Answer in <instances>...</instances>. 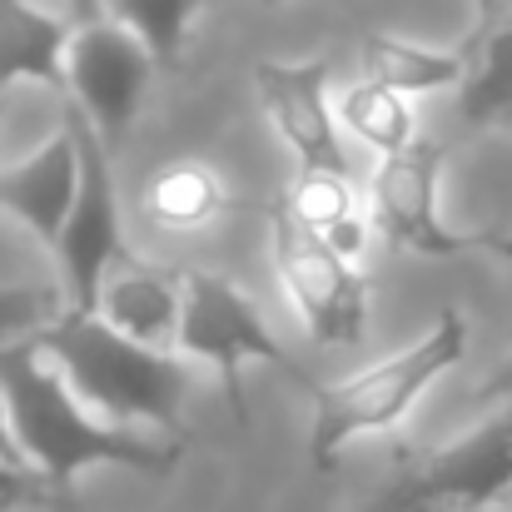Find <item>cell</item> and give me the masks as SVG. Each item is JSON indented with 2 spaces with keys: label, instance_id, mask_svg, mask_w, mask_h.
<instances>
[{
  "label": "cell",
  "instance_id": "1",
  "mask_svg": "<svg viewBox=\"0 0 512 512\" xmlns=\"http://www.w3.org/2000/svg\"><path fill=\"white\" fill-rule=\"evenodd\" d=\"M0 393L15 423V438L25 448V463L45 483V498L55 512H70V483L80 468H135L150 478H170L179 463V443L135 438L120 423H105L70 383L65 373L30 343L0 348Z\"/></svg>",
  "mask_w": 512,
  "mask_h": 512
},
{
  "label": "cell",
  "instance_id": "2",
  "mask_svg": "<svg viewBox=\"0 0 512 512\" xmlns=\"http://www.w3.org/2000/svg\"><path fill=\"white\" fill-rule=\"evenodd\" d=\"M35 348L105 423H155L179 433L189 373L170 348H150L120 334L105 314H85L70 304L35 329Z\"/></svg>",
  "mask_w": 512,
  "mask_h": 512
},
{
  "label": "cell",
  "instance_id": "3",
  "mask_svg": "<svg viewBox=\"0 0 512 512\" xmlns=\"http://www.w3.org/2000/svg\"><path fill=\"white\" fill-rule=\"evenodd\" d=\"M463 353H468V319L458 309H443L423 339H413L408 348L348 373L329 388H314V428H309L314 468L329 473L353 438L398 428L413 413V403L443 373H453L463 363Z\"/></svg>",
  "mask_w": 512,
  "mask_h": 512
},
{
  "label": "cell",
  "instance_id": "4",
  "mask_svg": "<svg viewBox=\"0 0 512 512\" xmlns=\"http://www.w3.org/2000/svg\"><path fill=\"white\" fill-rule=\"evenodd\" d=\"M174 348L204 368L219 373L224 403L234 423H249V403H244V363H274L284 373H294L304 388H319L284 348L269 334V324L259 319V309L249 304V294L239 284H229L224 274L209 269H184V319H179V339Z\"/></svg>",
  "mask_w": 512,
  "mask_h": 512
},
{
  "label": "cell",
  "instance_id": "5",
  "mask_svg": "<svg viewBox=\"0 0 512 512\" xmlns=\"http://www.w3.org/2000/svg\"><path fill=\"white\" fill-rule=\"evenodd\" d=\"M269 259L274 274L294 304V314L304 319L314 343H358L368 329V309H373V284L358 269L353 254L334 249L329 239L309 234L304 224H294V214L274 199L269 204Z\"/></svg>",
  "mask_w": 512,
  "mask_h": 512
},
{
  "label": "cell",
  "instance_id": "6",
  "mask_svg": "<svg viewBox=\"0 0 512 512\" xmlns=\"http://www.w3.org/2000/svg\"><path fill=\"white\" fill-rule=\"evenodd\" d=\"M65 125L80 145V194L55 239V259H60V279H65V304L100 314V289H105L110 269L125 259L120 194H115V174H110V145L90 125V115L80 105H65Z\"/></svg>",
  "mask_w": 512,
  "mask_h": 512
},
{
  "label": "cell",
  "instance_id": "7",
  "mask_svg": "<svg viewBox=\"0 0 512 512\" xmlns=\"http://www.w3.org/2000/svg\"><path fill=\"white\" fill-rule=\"evenodd\" d=\"M512 503V403L468 438L413 463L373 512H488Z\"/></svg>",
  "mask_w": 512,
  "mask_h": 512
},
{
  "label": "cell",
  "instance_id": "8",
  "mask_svg": "<svg viewBox=\"0 0 512 512\" xmlns=\"http://www.w3.org/2000/svg\"><path fill=\"white\" fill-rule=\"evenodd\" d=\"M438 170H443V145L418 135L408 150L383 155L368 174V219L373 229L408 254L428 259H453L478 249V234L448 229L438 214Z\"/></svg>",
  "mask_w": 512,
  "mask_h": 512
},
{
  "label": "cell",
  "instance_id": "9",
  "mask_svg": "<svg viewBox=\"0 0 512 512\" xmlns=\"http://www.w3.org/2000/svg\"><path fill=\"white\" fill-rule=\"evenodd\" d=\"M155 65L160 60L150 55V45L105 15V20L75 25L70 60H65V95H70V105H80L90 115V125L105 135V145H115L135 125Z\"/></svg>",
  "mask_w": 512,
  "mask_h": 512
},
{
  "label": "cell",
  "instance_id": "10",
  "mask_svg": "<svg viewBox=\"0 0 512 512\" xmlns=\"http://www.w3.org/2000/svg\"><path fill=\"white\" fill-rule=\"evenodd\" d=\"M259 105L279 135V145L294 155V165H339L348 170L339 140V110L329 105V60H259L254 65Z\"/></svg>",
  "mask_w": 512,
  "mask_h": 512
},
{
  "label": "cell",
  "instance_id": "11",
  "mask_svg": "<svg viewBox=\"0 0 512 512\" xmlns=\"http://www.w3.org/2000/svg\"><path fill=\"white\" fill-rule=\"evenodd\" d=\"M75 194H80V145L70 125L55 140H45L30 160L0 170V214L20 219L50 249L75 209Z\"/></svg>",
  "mask_w": 512,
  "mask_h": 512
},
{
  "label": "cell",
  "instance_id": "12",
  "mask_svg": "<svg viewBox=\"0 0 512 512\" xmlns=\"http://www.w3.org/2000/svg\"><path fill=\"white\" fill-rule=\"evenodd\" d=\"M100 314L130 339L150 348H174L179 319H184V274L145 264L140 254L125 249V259L110 269L100 289Z\"/></svg>",
  "mask_w": 512,
  "mask_h": 512
},
{
  "label": "cell",
  "instance_id": "13",
  "mask_svg": "<svg viewBox=\"0 0 512 512\" xmlns=\"http://www.w3.org/2000/svg\"><path fill=\"white\" fill-rule=\"evenodd\" d=\"M234 209V184L214 160L179 155L140 184V214L160 234H194L214 229Z\"/></svg>",
  "mask_w": 512,
  "mask_h": 512
},
{
  "label": "cell",
  "instance_id": "14",
  "mask_svg": "<svg viewBox=\"0 0 512 512\" xmlns=\"http://www.w3.org/2000/svg\"><path fill=\"white\" fill-rule=\"evenodd\" d=\"M75 25L30 5V0H0V95L20 80L50 85L65 95V60H70Z\"/></svg>",
  "mask_w": 512,
  "mask_h": 512
},
{
  "label": "cell",
  "instance_id": "15",
  "mask_svg": "<svg viewBox=\"0 0 512 512\" xmlns=\"http://www.w3.org/2000/svg\"><path fill=\"white\" fill-rule=\"evenodd\" d=\"M363 199H368V189H358L353 174L339 165H299L294 184L279 194V204L294 214V224H304L309 234L329 239L334 249L353 254V259L363 254L368 224H373V219H363Z\"/></svg>",
  "mask_w": 512,
  "mask_h": 512
},
{
  "label": "cell",
  "instance_id": "16",
  "mask_svg": "<svg viewBox=\"0 0 512 512\" xmlns=\"http://www.w3.org/2000/svg\"><path fill=\"white\" fill-rule=\"evenodd\" d=\"M358 60H363L368 80H383V85H393L403 95H438V90H453V85L468 80L473 50L468 45L463 50H433V45L373 30V35H363Z\"/></svg>",
  "mask_w": 512,
  "mask_h": 512
},
{
  "label": "cell",
  "instance_id": "17",
  "mask_svg": "<svg viewBox=\"0 0 512 512\" xmlns=\"http://www.w3.org/2000/svg\"><path fill=\"white\" fill-rule=\"evenodd\" d=\"M339 125L358 140L368 145L378 160L383 155H398L418 140V110H413V95L383 85V80H353L348 90L339 95Z\"/></svg>",
  "mask_w": 512,
  "mask_h": 512
},
{
  "label": "cell",
  "instance_id": "18",
  "mask_svg": "<svg viewBox=\"0 0 512 512\" xmlns=\"http://www.w3.org/2000/svg\"><path fill=\"white\" fill-rule=\"evenodd\" d=\"M473 65L458 95V110L468 125H493L512 120V20L473 35Z\"/></svg>",
  "mask_w": 512,
  "mask_h": 512
},
{
  "label": "cell",
  "instance_id": "19",
  "mask_svg": "<svg viewBox=\"0 0 512 512\" xmlns=\"http://www.w3.org/2000/svg\"><path fill=\"white\" fill-rule=\"evenodd\" d=\"M204 0H105V15L135 30L160 65H174Z\"/></svg>",
  "mask_w": 512,
  "mask_h": 512
},
{
  "label": "cell",
  "instance_id": "20",
  "mask_svg": "<svg viewBox=\"0 0 512 512\" xmlns=\"http://www.w3.org/2000/svg\"><path fill=\"white\" fill-rule=\"evenodd\" d=\"M50 314H60V299L50 289H0V339L45 324Z\"/></svg>",
  "mask_w": 512,
  "mask_h": 512
},
{
  "label": "cell",
  "instance_id": "21",
  "mask_svg": "<svg viewBox=\"0 0 512 512\" xmlns=\"http://www.w3.org/2000/svg\"><path fill=\"white\" fill-rule=\"evenodd\" d=\"M20 498H45V483L30 468H10L0 463V503H20ZM50 503V498H45Z\"/></svg>",
  "mask_w": 512,
  "mask_h": 512
},
{
  "label": "cell",
  "instance_id": "22",
  "mask_svg": "<svg viewBox=\"0 0 512 512\" xmlns=\"http://www.w3.org/2000/svg\"><path fill=\"white\" fill-rule=\"evenodd\" d=\"M0 463H10V468H30V463H25V448H20V438H15V423H10L5 393H0ZM30 473H35V468H30Z\"/></svg>",
  "mask_w": 512,
  "mask_h": 512
},
{
  "label": "cell",
  "instance_id": "23",
  "mask_svg": "<svg viewBox=\"0 0 512 512\" xmlns=\"http://www.w3.org/2000/svg\"><path fill=\"white\" fill-rule=\"evenodd\" d=\"M483 398H503V403H512V358L493 373V378H483V388H478Z\"/></svg>",
  "mask_w": 512,
  "mask_h": 512
},
{
  "label": "cell",
  "instance_id": "24",
  "mask_svg": "<svg viewBox=\"0 0 512 512\" xmlns=\"http://www.w3.org/2000/svg\"><path fill=\"white\" fill-rule=\"evenodd\" d=\"M512 10V0H478V30H493L503 25V15Z\"/></svg>",
  "mask_w": 512,
  "mask_h": 512
},
{
  "label": "cell",
  "instance_id": "25",
  "mask_svg": "<svg viewBox=\"0 0 512 512\" xmlns=\"http://www.w3.org/2000/svg\"><path fill=\"white\" fill-rule=\"evenodd\" d=\"M70 15H75V25L105 20V0H70Z\"/></svg>",
  "mask_w": 512,
  "mask_h": 512
},
{
  "label": "cell",
  "instance_id": "26",
  "mask_svg": "<svg viewBox=\"0 0 512 512\" xmlns=\"http://www.w3.org/2000/svg\"><path fill=\"white\" fill-rule=\"evenodd\" d=\"M478 249H488V254H503V259H512V234H478Z\"/></svg>",
  "mask_w": 512,
  "mask_h": 512
},
{
  "label": "cell",
  "instance_id": "27",
  "mask_svg": "<svg viewBox=\"0 0 512 512\" xmlns=\"http://www.w3.org/2000/svg\"><path fill=\"white\" fill-rule=\"evenodd\" d=\"M0 259H5V244H0Z\"/></svg>",
  "mask_w": 512,
  "mask_h": 512
}]
</instances>
